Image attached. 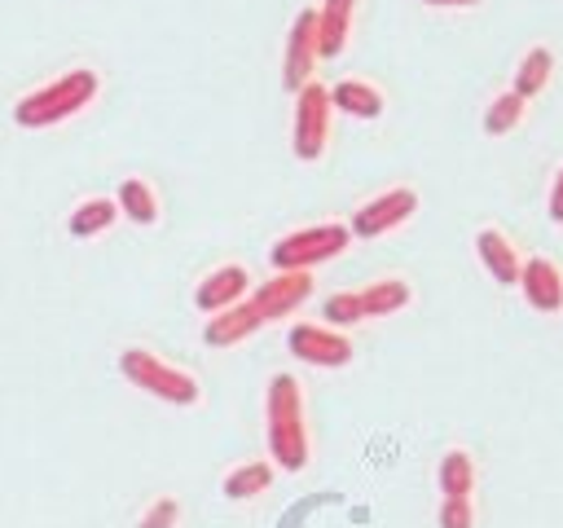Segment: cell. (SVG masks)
Instances as JSON below:
<instances>
[{
  "label": "cell",
  "mask_w": 563,
  "mask_h": 528,
  "mask_svg": "<svg viewBox=\"0 0 563 528\" xmlns=\"http://www.w3.org/2000/svg\"><path fill=\"white\" fill-rule=\"evenodd\" d=\"M255 330H264V321H260L255 304L242 299V304H233L224 312H211L207 326H202V339H207V348H233V343L251 339Z\"/></svg>",
  "instance_id": "13"
},
{
  "label": "cell",
  "mask_w": 563,
  "mask_h": 528,
  "mask_svg": "<svg viewBox=\"0 0 563 528\" xmlns=\"http://www.w3.org/2000/svg\"><path fill=\"white\" fill-rule=\"evenodd\" d=\"M409 299H413V286H409L405 277H396V273H387V277H374L369 286H361L365 321H369V317H391V312H400Z\"/></svg>",
  "instance_id": "16"
},
{
  "label": "cell",
  "mask_w": 563,
  "mask_h": 528,
  "mask_svg": "<svg viewBox=\"0 0 563 528\" xmlns=\"http://www.w3.org/2000/svg\"><path fill=\"white\" fill-rule=\"evenodd\" d=\"M435 519H440V528H475V506H471V497H444Z\"/></svg>",
  "instance_id": "25"
},
{
  "label": "cell",
  "mask_w": 563,
  "mask_h": 528,
  "mask_svg": "<svg viewBox=\"0 0 563 528\" xmlns=\"http://www.w3.org/2000/svg\"><path fill=\"white\" fill-rule=\"evenodd\" d=\"M312 290H317L312 268H277V273H273L268 282H260L246 299L255 304L260 321L268 326V321H277V317H290L295 308H303V304L312 299Z\"/></svg>",
  "instance_id": "6"
},
{
  "label": "cell",
  "mask_w": 563,
  "mask_h": 528,
  "mask_svg": "<svg viewBox=\"0 0 563 528\" xmlns=\"http://www.w3.org/2000/svg\"><path fill=\"white\" fill-rule=\"evenodd\" d=\"M422 4H431V9H475L479 0H422Z\"/></svg>",
  "instance_id": "27"
},
{
  "label": "cell",
  "mask_w": 563,
  "mask_h": 528,
  "mask_svg": "<svg viewBox=\"0 0 563 528\" xmlns=\"http://www.w3.org/2000/svg\"><path fill=\"white\" fill-rule=\"evenodd\" d=\"M114 202H119V211H123L132 224H154V220H158V194H154V185L141 180V176H123Z\"/></svg>",
  "instance_id": "18"
},
{
  "label": "cell",
  "mask_w": 563,
  "mask_h": 528,
  "mask_svg": "<svg viewBox=\"0 0 563 528\" xmlns=\"http://www.w3.org/2000/svg\"><path fill=\"white\" fill-rule=\"evenodd\" d=\"M330 101H334V110H343V114H352V119H378L383 106H387L383 88H374V84H365V79H339V84L330 88Z\"/></svg>",
  "instance_id": "15"
},
{
  "label": "cell",
  "mask_w": 563,
  "mask_h": 528,
  "mask_svg": "<svg viewBox=\"0 0 563 528\" xmlns=\"http://www.w3.org/2000/svg\"><path fill=\"white\" fill-rule=\"evenodd\" d=\"M435 480H440L444 497H471V488H475V458L466 449H444V458L435 466Z\"/></svg>",
  "instance_id": "21"
},
{
  "label": "cell",
  "mask_w": 563,
  "mask_h": 528,
  "mask_svg": "<svg viewBox=\"0 0 563 528\" xmlns=\"http://www.w3.org/2000/svg\"><path fill=\"white\" fill-rule=\"evenodd\" d=\"M180 524V502L176 497H154L145 506V515L136 519V528H176Z\"/></svg>",
  "instance_id": "24"
},
{
  "label": "cell",
  "mask_w": 563,
  "mask_h": 528,
  "mask_svg": "<svg viewBox=\"0 0 563 528\" xmlns=\"http://www.w3.org/2000/svg\"><path fill=\"white\" fill-rule=\"evenodd\" d=\"M330 114H334V101H330V88L321 84H303L295 92V123H290V150L299 163H317L325 154V141H330Z\"/></svg>",
  "instance_id": "5"
},
{
  "label": "cell",
  "mask_w": 563,
  "mask_h": 528,
  "mask_svg": "<svg viewBox=\"0 0 563 528\" xmlns=\"http://www.w3.org/2000/svg\"><path fill=\"white\" fill-rule=\"evenodd\" d=\"M246 295H251V273H246L242 264H220V268H211V273L198 282L194 304H198L202 312H224V308L242 304Z\"/></svg>",
  "instance_id": "11"
},
{
  "label": "cell",
  "mask_w": 563,
  "mask_h": 528,
  "mask_svg": "<svg viewBox=\"0 0 563 528\" xmlns=\"http://www.w3.org/2000/svg\"><path fill=\"white\" fill-rule=\"evenodd\" d=\"M519 290L528 299L532 312H559L563 308V268L550 255H528L523 273H519Z\"/></svg>",
  "instance_id": "10"
},
{
  "label": "cell",
  "mask_w": 563,
  "mask_h": 528,
  "mask_svg": "<svg viewBox=\"0 0 563 528\" xmlns=\"http://www.w3.org/2000/svg\"><path fill=\"white\" fill-rule=\"evenodd\" d=\"M119 374L132 387H141V392H150V396H158L167 405H198V396H202V387H198V378L189 370H180V365L163 361L158 352L136 348V343L119 352Z\"/></svg>",
  "instance_id": "3"
},
{
  "label": "cell",
  "mask_w": 563,
  "mask_h": 528,
  "mask_svg": "<svg viewBox=\"0 0 563 528\" xmlns=\"http://www.w3.org/2000/svg\"><path fill=\"white\" fill-rule=\"evenodd\" d=\"M413 211H418V194H413L409 185L383 189V194L365 198V202L352 211V238H383V233L400 229Z\"/></svg>",
  "instance_id": "8"
},
{
  "label": "cell",
  "mask_w": 563,
  "mask_h": 528,
  "mask_svg": "<svg viewBox=\"0 0 563 528\" xmlns=\"http://www.w3.org/2000/svg\"><path fill=\"white\" fill-rule=\"evenodd\" d=\"M264 436H268V458L282 471H303L312 440H308V418H303V387L295 374H273L268 396H264Z\"/></svg>",
  "instance_id": "1"
},
{
  "label": "cell",
  "mask_w": 563,
  "mask_h": 528,
  "mask_svg": "<svg viewBox=\"0 0 563 528\" xmlns=\"http://www.w3.org/2000/svg\"><path fill=\"white\" fill-rule=\"evenodd\" d=\"M550 75H554V53H550L545 44H537V48H528V53L519 57V66H515V92H519V97H541V92L550 88Z\"/></svg>",
  "instance_id": "20"
},
{
  "label": "cell",
  "mask_w": 563,
  "mask_h": 528,
  "mask_svg": "<svg viewBox=\"0 0 563 528\" xmlns=\"http://www.w3.org/2000/svg\"><path fill=\"white\" fill-rule=\"evenodd\" d=\"M290 356H299L303 365H321V370H339L352 361V339L339 326H317V321H299L286 334Z\"/></svg>",
  "instance_id": "9"
},
{
  "label": "cell",
  "mask_w": 563,
  "mask_h": 528,
  "mask_svg": "<svg viewBox=\"0 0 563 528\" xmlns=\"http://www.w3.org/2000/svg\"><path fill=\"white\" fill-rule=\"evenodd\" d=\"M523 114H528V97H519L515 88H506V92H497V97L488 101V110H484V132H488V136H510V132L523 123Z\"/></svg>",
  "instance_id": "22"
},
{
  "label": "cell",
  "mask_w": 563,
  "mask_h": 528,
  "mask_svg": "<svg viewBox=\"0 0 563 528\" xmlns=\"http://www.w3.org/2000/svg\"><path fill=\"white\" fill-rule=\"evenodd\" d=\"M475 255H479V264L488 268V277L497 282V286H519V273H523V255H519V246L501 233V229H479L475 233Z\"/></svg>",
  "instance_id": "12"
},
{
  "label": "cell",
  "mask_w": 563,
  "mask_h": 528,
  "mask_svg": "<svg viewBox=\"0 0 563 528\" xmlns=\"http://www.w3.org/2000/svg\"><path fill=\"white\" fill-rule=\"evenodd\" d=\"M273 475H277V462H260V458H255V462H242V466H233V471L224 475L220 493H224L229 502H251V497L268 493Z\"/></svg>",
  "instance_id": "17"
},
{
  "label": "cell",
  "mask_w": 563,
  "mask_h": 528,
  "mask_svg": "<svg viewBox=\"0 0 563 528\" xmlns=\"http://www.w3.org/2000/svg\"><path fill=\"white\" fill-rule=\"evenodd\" d=\"M356 22V0H321L317 9V31H321V57H339L347 48Z\"/></svg>",
  "instance_id": "14"
},
{
  "label": "cell",
  "mask_w": 563,
  "mask_h": 528,
  "mask_svg": "<svg viewBox=\"0 0 563 528\" xmlns=\"http://www.w3.org/2000/svg\"><path fill=\"white\" fill-rule=\"evenodd\" d=\"M347 246H352V224L321 220V224H303V229L277 238L268 246V260H273V268H317V264L343 255Z\"/></svg>",
  "instance_id": "4"
},
{
  "label": "cell",
  "mask_w": 563,
  "mask_h": 528,
  "mask_svg": "<svg viewBox=\"0 0 563 528\" xmlns=\"http://www.w3.org/2000/svg\"><path fill=\"white\" fill-rule=\"evenodd\" d=\"M321 57V31H317V9H299L290 31H286V53H282V84L290 92H299L303 84H312Z\"/></svg>",
  "instance_id": "7"
},
{
  "label": "cell",
  "mask_w": 563,
  "mask_h": 528,
  "mask_svg": "<svg viewBox=\"0 0 563 528\" xmlns=\"http://www.w3.org/2000/svg\"><path fill=\"white\" fill-rule=\"evenodd\" d=\"M550 220L563 224V167H559L554 180H550Z\"/></svg>",
  "instance_id": "26"
},
{
  "label": "cell",
  "mask_w": 563,
  "mask_h": 528,
  "mask_svg": "<svg viewBox=\"0 0 563 528\" xmlns=\"http://www.w3.org/2000/svg\"><path fill=\"white\" fill-rule=\"evenodd\" d=\"M97 92H101V75L92 66H70L57 79L22 92L13 101V123L18 128H53V123L79 114L84 106H92Z\"/></svg>",
  "instance_id": "2"
},
{
  "label": "cell",
  "mask_w": 563,
  "mask_h": 528,
  "mask_svg": "<svg viewBox=\"0 0 563 528\" xmlns=\"http://www.w3.org/2000/svg\"><path fill=\"white\" fill-rule=\"evenodd\" d=\"M321 317H325V326H339V330L365 321L361 290H334V295H325V299H321Z\"/></svg>",
  "instance_id": "23"
},
{
  "label": "cell",
  "mask_w": 563,
  "mask_h": 528,
  "mask_svg": "<svg viewBox=\"0 0 563 528\" xmlns=\"http://www.w3.org/2000/svg\"><path fill=\"white\" fill-rule=\"evenodd\" d=\"M119 216H123V211H119V202L97 194V198H84V202L70 211L66 229H70V238H97V233H106Z\"/></svg>",
  "instance_id": "19"
}]
</instances>
